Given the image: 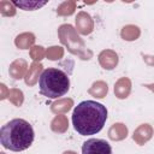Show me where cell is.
Segmentation results:
<instances>
[{"instance_id":"ba28073f","label":"cell","mask_w":154,"mask_h":154,"mask_svg":"<svg viewBox=\"0 0 154 154\" xmlns=\"http://www.w3.org/2000/svg\"><path fill=\"white\" fill-rule=\"evenodd\" d=\"M152 137H153V128L149 124H141L134 131V135H132L134 141L140 146H143L144 143H147Z\"/></svg>"},{"instance_id":"2e32d148","label":"cell","mask_w":154,"mask_h":154,"mask_svg":"<svg viewBox=\"0 0 154 154\" xmlns=\"http://www.w3.org/2000/svg\"><path fill=\"white\" fill-rule=\"evenodd\" d=\"M67 128H69V120H67V117L66 116L58 114L51 122V129H52V131H54L57 134L65 132L67 130Z\"/></svg>"},{"instance_id":"52a82bcc","label":"cell","mask_w":154,"mask_h":154,"mask_svg":"<svg viewBox=\"0 0 154 154\" xmlns=\"http://www.w3.org/2000/svg\"><path fill=\"white\" fill-rule=\"evenodd\" d=\"M99 63L105 70H113L118 65V54L112 49H105L99 54Z\"/></svg>"},{"instance_id":"7a4b0ae2","label":"cell","mask_w":154,"mask_h":154,"mask_svg":"<svg viewBox=\"0 0 154 154\" xmlns=\"http://www.w3.org/2000/svg\"><path fill=\"white\" fill-rule=\"evenodd\" d=\"M34 129L29 122L16 118L2 125L0 130V142L4 148L12 152L28 149L34 142Z\"/></svg>"},{"instance_id":"8fae6325","label":"cell","mask_w":154,"mask_h":154,"mask_svg":"<svg viewBox=\"0 0 154 154\" xmlns=\"http://www.w3.org/2000/svg\"><path fill=\"white\" fill-rule=\"evenodd\" d=\"M28 69V64L25 60L23 59H16L14 61L11 63L10 65V69H8V72H10V76L14 79H20L24 77V75H26L25 72Z\"/></svg>"},{"instance_id":"5bb4252c","label":"cell","mask_w":154,"mask_h":154,"mask_svg":"<svg viewBox=\"0 0 154 154\" xmlns=\"http://www.w3.org/2000/svg\"><path fill=\"white\" fill-rule=\"evenodd\" d=\"M72 106H73L72 99H60V100L54 101L51 105V111L58 116V114H63V113L69 112Z\"/></svg>"},{"instance_id":"4fadbf2b","label":"cell","mask_w":154,"mask_h":154,"mask_svg":"<svg viewBox=\"0 0 154 154\" xmlns=\"http://www.w3.org/2000/svg\"><path fill=\"white\" fill-rule=\"evenodd\" d=\"M35 42V35L32 32H22L17 35L14 38V45L19 49H28L31 48Z\"/></svg>"},{"instance_id":"9c48e42d","label":"cell","mask_w":154,"mask_h":154,"mask_svg":"<svg viewBox=\"0 0 154 154\" xmlns=\"http://www.w3.org/2000/svg\"><path fill=\"white\" fill-rule=\"evenodd\" d=\"M42 70H43L42 64L34 61V63L30 65V67L28 69V72H26V75H25V77H24L25 84L29 85V87L35 85V84L37 83V81H40L38 77H41V75H42V72H43Z\"/></svg>"},{"instance_id":"6da1fadb","label":"cell","mask_w":154,"mask_h":154,"mask_svg":"<svg viewBox=\"0 0 154 154\" xmlns=\"http://www.w3.org/2000/svg\"><path fill=\"white\" fill-rule=\"evenodd\" d=\"M107 119V108L96 101L87 100L76 106L72 113L75 130L82 135H95L100 132Z\"/></svg>"},{"instance_id":"5b68a950","label":"cell","mask_w":154,"mask_h":154,"mask_svg":"<svg viewBox=\"0 0 154 154\" xmlns=\"http://www.w3.org/2000/svg\"><path fill=\"white\" fill-rule=\"evenodd\" d=\"M82 154H112V148L105 140L90 138L83 143Z\"/></svg>"},{"instance_id":"9a60e30c","label":"cell","mask_w":154,"mask_h":154,"mask_svg":"<svg viewBox=\"0 0 154 154\" xmlns=\"http://www.w3.org/2000/svg\"><path fill=\"white\" fill-rule=\"evenodd\" d=\"M88 93L96 99H103L108 93V85L103 81H96L88 89Z\"/></svg>"},{"instance_id":"3957f363","label":"cell","mask_w":154,"mask_h":154,"mask_svg":"<svg viewBox=\"0 0 154 154\" xmlns=\"http://www.w3.org/2000/svg\"><path fill=\"white\" fill-rule=\"evenodd\" d=\"M40 93L49 99H57L65 95L70 89V79L67 75L55 67L43 70L40 81Z\"/></svg>"},{"instance_id":"8992f818","label":"cell","mask_w":154,"mask_h":154,"mask_svg":"<svg viewBox=\"0 0 154 154\" xmlns=\"http://www.w3.org/2000/svg\"><path fill=\"white\" fill-rule=\"evenodd\" d=\"M76 30L82 35H89L94 30V22L89 13L81 11L76 17Z\"/></svg>"},{"instance_id":"44dd1931","label":"cell","mask_w":154,"mask_h":154,"mask_svg":"<svg viewBox=\"0 0 154 154\" xmlns=\"http://www.w3.org/2000/svg\"><path fill=\"white\" fill-rule=\"evenodd\" d=\"M16 6L13 2L7 1V0H1L0 1V13L5 17H13L16 14Z\"/></svg>"},{"instance_id":"7402d4cb","label":"cell","mask_w":154,"mask_h":154,"mask_svg":"<svg viewBox=\"0 0 154 154\" xmlns=\"http://www.w3.org/2000/svg\"><path fill=\"white\" fill-rule=\"evenodd\" d=\"M46 55L49 60H59L64 57V48L60 46H52L46 51Z\"/></svg>"},{"instance_id":"277c9868","label":"cell","mask_w":154,"mask_h":154,"mask_svg":"<svg viewBox=\"0 0 154 154\" xmlns=\"http://www.w3.org/2000/svg\"><path fill=\"white\" fill-rule=\"evenodd\" d=\"M58 36L60 42L67 48L70 53L77 55L82 60H89L93 57V52L85 47L84 41L77 35L76 29L71 24H63L58 29Z\"/></svg>"},{"instance_id":"603a6c76","label":"cell","mask_w":154,"mask_h":154,"mask_svg":"<svg viewBox=\"0 0 154 154\" xmlns=\"http://www.w3.org/2000/svg\"><path fill=\"white\" fill-rule=\"evenodd\" d=\"M45 54H46V51H45V48L42 46H32L30 48V57L36 63L42 60L45 58Z\"/></svg>"},{"instance_id":"cb8c5ba5","label":"cell","mask_w":154,"mask_h":154,"mask_svg":"<svg viewBox=\"0 0 154 154\" xmlns=\"http://www.w3.org/2000/svg\"><path fill=\"white\" fill-rule=\"evenodd\" d=\"M0 89H1V93H0V99H1V100H4V99H6V97L8 96L10 90L6 88V85H5L4 83H1V84H0Z\"/></svg>"},{"instance_id":"ac0fdd59","label":"cell","mask_w":154,"mask_h":154,"mask_svg":"<svg viewBox=\"0 0 154 154\" xmlns=\"http://www.w3.org/2000/svg\"><path fill=\"white\" fill-rule=\"evenodd\" d=\"M14 6L17 7H20L25 11H34V10H37L42 6H45L47 4V1H35V0H25V1H20V0H17V1H13Z\"/></svg>"},{"instance_id":"484cf974","label":"cell","mask_w":154,"mask_h":154,"mask_svg":"<svg viewBox=\"0 0 154 154\" xmlns=\"http://www.w3.org/2000/svg\"><path fill=\"white\" fill-rule=\"evenodd\" d=\"M143 87H146V88H148L149 90H152V91L154 93V83H152V84H144Z\"/></svg>"},{"instance_id":"e0dca14e","label":"cell","mask_w":154,"mask_h":154,"mask_svg":"<svg viewBox=\"0 0 154 154\" xmlns=\"http://www.w3.org/2000/svg\"><path fill=\"white\" fill-rule=\"evenodd\" d=\"M140 35H141L140 28L137 25H134V24L125 25L120 31V36L125 41H135L140 37Z\"/></svg>"},{"instance_id":"d6986e66","label":"cell","mask_w":154,"mask_h":154,"mask_svg":"<svg viewBox=\"0 0 154 154\" xmlns=\"http://www.w3.org/2000/svg\"><path fill=\"white\" fill-rule=\"evenodd\" d=\"M76 1H71V0H69V1H64L63 4H60L59 6H58V8H57V14L58 16H64V17H66V16H71L73 12H75V10H76Z\"/></svg>"},{"instance_id":"30bf717a","label":"cell","mask_w":154,"mask_h":154,"mask_svg":"<svg viewBox=\"0 0 154 154\" xmlns=\"http://www.w3.org/2000/svg\"><path fill=\"white\" fill-rule=\"evenodd\" d=\"M131 93V81L128 77L119 78L114 84V95L118 99H126Z\"/></svg>"},{"instance_id":"7c38bea8","label":"cell","mask_w":154,"mask_h":154,"mask_svg":"<svg viewBox=\"0 0 154 154\" xmlns=\"http://www.w3.org/2000/svg\"><path fill=\"white\" fill-rule=\"evenodd\" d=\"M128 136V128L123 123H114L108 130V137L112 141H122Z\"/></svg>"},{"instance_id":"d4e9b609","label":"cell","mask_w":154,"mask_h":154,"mask_svg":"<svg viewBox=\"0 0 154 154\" xmlns=\"http://www.w3.org/2000/svg\"><path fill=\"white\" fill-rule=\"evenodd\" d=\"M143 60L147 65L149 66H154V55H148V54H143Z\"/></svg>"},{"instance_id":"ffe728a7","label":"cell","mask_w":154,"mask_h":154,"mask_svg":"<svg viewBox=\"0 0 154 154\" xmlns=\"http://www.w3.org/2000/svg\"><path fill=\"white\" fill-rule=\"evenodd\" d=\"M7 99L17 107L22 106L23 101H24V95H23V91L20 89H17V88H12L10 89V93H8V96Z\"/></svg>"},{"instance_id":"4316f807","label":"cell","mask_w":154,"mask_h":154,"mask_svg":"<svg viewBox=\"0 0 154 154\" xmlns=\"http://www.w3.org/2000/svg\"><path fill=\"white\" fill-rule=\"evenodd\" d=\"M63 154H77V153L73 152V150H66V152H64Z\"/></svg>"},{"instance_id":"83f0119b","label":"cell","mask_w":154,"mask_h":154,"mask_svg":"<svg viewBox=\"0 0 154 154\" xmlns=\"http://www.w3.org/2000/svg\"><path fill=\"white\" fill-rule=\"evenodd\" d=\"M0 154H5V153H4V152H1V153H0Z\"/></svg>"}]
</instances>
